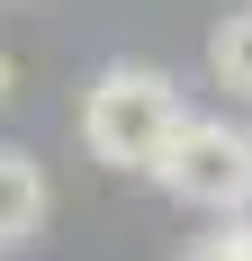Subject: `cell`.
Returning a JSON list of instances; mask_svg holds the SVG:
<instances>
[{"mask_svg": "<svg viewBox=\"0 0 252 261\" xmlns=\"http://www.w3.org/2000/svg\"><path fill=\"white\" fill-rule=\"evenodd\" d=\"M207 72H216L225 99H252V0L216 18V36H207Z\"/></svg>", "mask_w": 252, "mask_h": 261, "instance_id": "cell-4", "label": "cell"}, {"mask_svg": "<svg viewBox=\"0 0 252 261\" xmlns=\"http://www.w3.org/2000/svg\"><path fill=\"white\" fill-rule=\"evenodd\" d=\"M153 180L171 189L180 207H207V216H243L252 207V135L234 117H180Z\"/></svg>", "mask_w": 252, "mask_h": 261, "instance_id": "cell-2", "label": "cell"}, {"mask_svg": "<svg viewBox=\"0 0 252 261\" xmlns=\"http://www.w3.org/2000/svg\"><path fill=\"white\" fill-rule=\"evenodd\" d=\"M9 90H18V63H9V54H0V99H9Z\"/></svg>", "mask_w": 252, "mask_h": 261, "instance_id": "cell-6", "label": "cell"}, {"mask_svg": "<svg viewBox=\"0 0 252 261\" xmlns=\"http://www.w3.org/2000/svg\"><path fill=\"white\" fill-rule=\"evenodd\" d=\"M180 117H189V108H180V81L153 72V63H108V72L81 90V144H90V162H108V171H153Z\"/></svg>", "mask_w": 252, "mask_h": 261, "instance_id": "cell-1", "label": "cell"}, {"mask_svg": "<svg viewBox=\"0 0 252 261\" xmlns=\"http://www.w3.org/2000/svg\"><path fill=\"white\" fill-rule=\"evenodd\" d=\"M45 216H54V180H45V162L18 153V144H0V252L36 243V234H45Z\"/></svg>", "mask_w": 252, "mask_h": 261, "instance_id": "cell-3", "label": "cell"}, {"mask_svg": "<svg viewBox=\"0 0 252 261\" xmlns=\"http://www.w3.org/2000/svg\"><path fill=\"white\" fill-rule=\"evenodd\" d=\"M180 261H252V207L243 216H216V234H198Z\"/></svg>", "mask_w": 252, "mask_h": 261, "instance_id": "cell-5", "label": "cell"}]
</instances>
